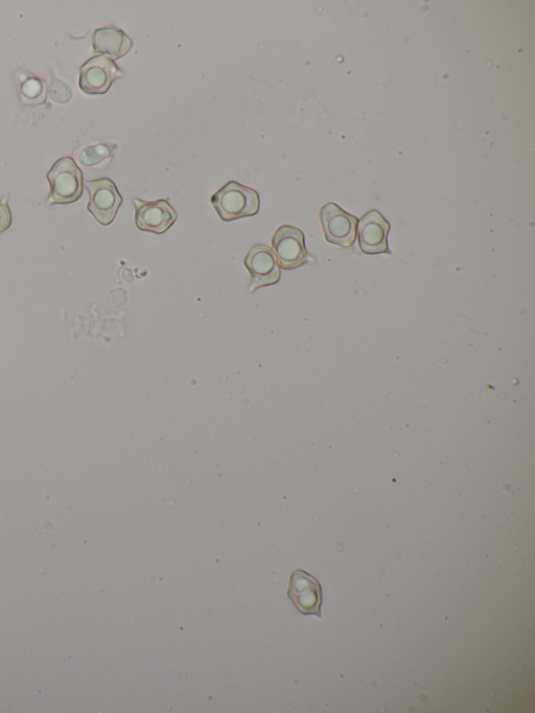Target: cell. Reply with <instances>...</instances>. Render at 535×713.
I'll list each match as a JSON object with an SVG mask.
<instances>
[{"mask_svg":"<svg viewBox=\"0 0 535 713\" xmlns=\"http://www.w3.org/2000/svg\"><path fill=\"white\" fill-rule=\"evenodd\" d=\"M212 204L219 217L230 222L257 215L261 203L257 191L230 181L212 197Z\"/></svg>","mask_w":535,"mask_h":713,"instance_id":"1","label":"cell"},{"mask_svg":"<svg viewBox=\"0 0 535 713\" xmlns=\"http://www.w3.org/2000/svg\"><path fill=\"white\" fill-rule=\"evenodd\" d=\"M50 196L48 204H69L83 194V173L72 157L56 161L48 173Z\"/></svg>","mask_w":535,"mask_h":713,"instance_id":"2","label":"cell"},{"mask_svg":"<svg viewBox=\"0 0 535 713\" xmlns=\"http://www.w3.org/2000/svg\"><path fill=\"white\" fill-rule=\"evenodd\" d=\"M271 244L279 267L293 270L309 263L305 234L299 228L289 224L279 226Z\"/></svg>","mask_w":535,"mask_h":713,"instance_id":"3","label":"cell"},{"mask_svg":"<svg viewBox=\"0 0 535 713\" xmlns=\"http://www.w3.org/2000/svg\"><path fill=\"white\" fill-rule=\"evenodd\" d=\"M89 193L88 212L102 225H110L123 203L115 183L109 178L88 180L85 182Z\"/></svg>","mask_w":535,"mask_h":713,"instance_id":"4","label":"cell"},{"mask_svg":"<svg viewBox=\"0 0 535 713\" xmlns=\"http://www.w3.org/2000/svg\"><path fill=\"white\" fill-rule=\"evenodd\" d=\"M319 218L325 240L343 248L354 245L357 238L358 218L346 213L333 202L321 207Z\"/></svg>","mask_w":535,"mask_h":713,"instance_id":"5","label":"cell"},{"mask_svg":"<svg viewBox=\"0 0 535 713\" xmlns=\"http://www.w3.org/2000/svg\"><path fill=\"white\" fill-rule=\"evenodd\" d=\"M123 71L106 56L89 59L80 69L79 86L87 95H104Z\"/></svg>","mask_w":535,"mask_h":713,"instance_id":"6","label":"cell"},{"mask_svg":"<svg viewBox=\"0 0 535 713\" xmlns=\"http://www.w3.org/2000/svg\"><path fill=\"white\" fill-rule=\"evenodd\" d=\"M288 597L301 614L322 617V587L307 571L298 569L292 572Z\"/></svg>","mask_w":535,"mask_h":713,"instance_id":"7","label":"cell"},{"mask_svg":"<svg viewBox=\"0 0 535 713\" xmlns=\"http://www.w3.org/2000/svg\"><path fill=\"white\" fill-rule=\"evenodd\" d=\"M244 265L251 275L250 292L275 285L281 280V267L273 249L266 245H254L247 253Z\"/></svg>","mask_w":535,"mask_h":713,"instance_id":"8","label":"cell"},{"mask_svg":"<svg viewBox=\"0 0 535 713\" xmlns=\"http://www.w3.org/2000/svg\"><path fill=\"white\" fill-rule=\"evenodd\" d=\"M135 223L143 232L162 235L168 232L176 222L178 214L174 207L164 199L144 201L134 198Z\"/></svg>","mask_w":535,"mask_h":713,"instance_id":"9","label":"cell"},{"mask_svg":"<svg viewBox=\"0 0 535 713\" xmlns=\"http://www.w3.org/2000/svg\"><path fill=\"white\" fill-rule=\"evenodd\" d=\"M358 224L359 247L365 255H391L388 247L391 226L380 212H368Z\"/></svg>","mask_w":535,"mask_h":713,"instance_id":"10","label":"cell"},{"mask_svg":"<svg viewBox=\"0 0 535 713\" xmlns=\"http://www.w3.org/2000/svg\"><path fill=\"white\" fill-rule=\"evenodd\" d=\"M93 52L112 61L125 57L133 48L132 39L121 29L109 26L97 29L91 37Z\"/></svg>","mask_w":535,"mask_h":713,"instance_id":"11","label":"cell"},{"mask_svg":"<svg viewBox=\"0 0 535 713\" xmlns=\"http://www.w3.org/2000/svg\"><path fill=\"white\" fill-rule=\"evenodd\" d=\"M111 154L112 151L107 145L91 146L82 151L80 161L86 167L96 166Z\"/></svg>","mask_w":535,"mask_h":713,"instance_id":"12","label":"cell"},{"mask_svg":"<svg viewBox=\"0 0 535 713\" xmlns=\"http://www.w3.org/2000/svg\"><path fill=\"white\" fill-rule=\"evenodd\" d=\"M12 224V214L8 204V198L0 200V234L6 232Z\"/></svg>","mask_w":535,"mask_h":713,"instance_id":"13","label":"cell"}]
</instances>
